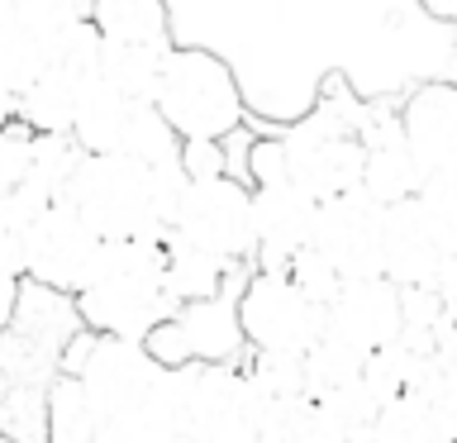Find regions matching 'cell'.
<instances>
[{"label": "cell", "instance_id": "5", "mask_svg": "<svg viewBox=\"0 0 457 443\" xmlns=\"http://www.w3.org/2000/svg\"><path fill=\"white\" fill-rule=\"evenodd\" d=\"M286 177L314 200L357 191L362 181V110L320 105L281 134Z\"/></svg>", "mask_w": 457, "mask_h": 443}, {"label": "cell", "instance_id": "17", "mask_svg": "<svg viewBox=\"0 0 457 443\" xmlns=\"http://www.w3.org/2000/svg\"><path fill=\"white\" fill-rule=\"evenodd\" d=\"M134 100L138 96H124L120 86L110 81H96L86 91L77 120H71V134L86 153H120L124 143V129H129V114H134Z\"/></svg>", "mask_w": 457, "mask_h": 443}, {"label": "cell", "instance_id": "7", "mask_svg": "<svg viewBox=\"0 0 457 443\" xmlns=\"http://www.w3.org/2000/svg\"><path fill=\"white\" fill-rule=\"evenodd\" d=\"M238 339L248 348L267 353H305L324 334V305L300 286L291 272H262L257 267L243 281V296L234 305Z\"/></svg>", "mask_w": 457, "mask_h": 443}, {"label": "cell", "instance_id": "13", "mask_svg": "<svg viewBox=\"0 0 457 443\" xmlns=\"http://www.w3.org/2000/svg\"><path fill=\"white\" fill-rule=\"evenodd\" d=\"M405 329V310H400V286L391 277H357L343 281V291L324 305V334L343 339L362 353L386 348Z\"/></svg>", "mask_w": 457, "mask_h": 443}, {"label": "cell", "instance_id": "2", "mask_svg": "<svg viewBox=\"0 0 457 443\" xmlns=\"http://www.w3.org/2000/svg\"><path fill=\"white\" fill-rule=\"evenodd\" d=\"M77 314L96 334H124V339H148L153 324L177 314V296L167 291L162 272V243L157 238H105L91 277L77 291Z\"/></svg>", "mask_w": 457, "mask_h": 443}, {"label": "cell", "instance_id": "26", "mask_svg": "<svg viewBox=\"0 0 457 443\" xmlns=\"http://www.w3.org/2000/svg\"><path fill=\"white\" fill-rule=\"evenodd\" d=\"M248 381L257 386V396H262V405L271 400H300L310 396L305 391V353H267V348H253L248 357Z\"/></svg>", "mask_w": 457, "mask_h": 443}, {"label": "cell", "instance_id": "3", "mask_svg": "<svg viewBox=\"0 0 457 443\" xmlns=\"http://www.w3.org/2000/svg\"><path fill=\"white\" fill-rule=\"evenodd\" d=\"M153 105L181 138H228L243 124V86L214 48L171 43L153 86Z\"/></svg>", "mask_w": 457, "mask_h": 443}, {"label": "cell", "instance_id": "31", "mask_svg": "<svg viewBox=\"0 0 457 443\" xmlns=\"http://www.w3.org/2000/svg\"><path fill=\"white\" fill-rule=\"evenodd\" d=\"M181 171L186 177H220V171H228L220 138H181Z\"/></svg>", "mask_w": 457, "mask_h": 443}, {"label": "cell", "instance_id": "35", "mask_svg": "<svg viewBox=\"0 0 457 443\" xmlns=\"http://www.w3.org/2000/svg\"><path fill=\"white\" fill-rule=\"evenodd\" d=\"M10 120H14V96L0 86V124H10Z\"/></svg>", "mask_w": 457, "mask_h": 443}, {"label": "cell", "instance_id": "18", "mask_svg": "<svg viewBox=\"0 0 457 443\" xmlns=\"http://www.w3.org/2000/svg\"><path fill=\"white\" fill-rule=\"evenodd\" d=\"M171 43H138V38H100V81L120 86L124 96L153 100L157 71H162Z\"/></svg>", "mask_w": 457, "mask_h": 443}, {"label": "cell", "instance_id": "10", "mask_svg": "<svg viewBox=\"0 0 457 443\" xmlns=\"http://www.w3.org/2000/svg\"><path fill=\"white\" fill-rule=\"evenodd\" d=\"M381 210L386 205L371 200L367 191H338V196L320 200L310 248L320 253L343 281L377 277L381 272Z\"/></svg>", "mask_w": 457, "mask_h": 443}, {"label": "cell", "instance_id": "1", "mask_svg": "<svg viewBox=\"0 0 457 443\" xmlns=\"http://www.w3.org/2000/svg\"><path fill=\"white\" fill-rule=\"evenodd\" d=\"M181 181V163L153 167L129 153H86L62 200L100 238H162Z\"/></svg>", "mask_w": 457, "mask_h": 443}, {"label": "cell", "instance_id": "28", "mask_svg": "<svg viewBox=\"0 0 457 443\" xmlns=\"http://www.w3.org/2000/svg\"><path fill=\"white\" fill-rule=\"evenodd\" d=\"M148 353L157 357V367L162 372H181V367H191L200 363V353H195V339H191V324H186V314H167L162 324H153L148 329Z\"/></svg>", "mask_w": 457, "mask_h": 443}, {"label": "cell", "instance_id": "20", "mask_svg": "<svg viewBox=\"0 0 457 443\" xmlns=\"http://www.w3.org/2000/svg\"><path fill=\"white\" fill-rule=\"evenodd\" d=\"M86 20L100 38H138V43H171L167 0H91Z\"/></svg>", "mask_w": 457, "mask_h": 443}, {"label": "cell", "instance_id": "15", "mask_svg": "<svg viewBox=\"0 0 457 443\" xmlns=\"http://www.w3.org/2000/svg\"><path fill=\"white\" fill-rule=\"evenodd\" d=\"M420 181H424V171L410 153L400 114L362 110V181H357V191L391 205V200L420 196Z\"/></svg>", "mask_w": 457, "mask_h": 443}, {"label": "cell", "instance_id": "29", "mask_svg": "<svg viewBox=\"0 0 457 443\" xmlns=\"http://www.w3.org/2000/svg\"><path fill=\"white\" fill-rule=\"evenodd\" d=\"M29 153H34V129H29L24 120L0 124V196H5L10 186H20V181H24Z\"/></svg>", "mask_w": 457, "mask_h": 443}, {"label": "cell", "instance_id": "36", "mask_svg": "<svg viewBox=\"0 0 457 443\" xmlns=\"http://www.w3.org/2000/svg\"><path fill=\"white\" fill-rule=\"evenodd\" d=\"M67 5L77 10V14H86V10H91V0H67Z\"/></svg>", "mask_w": 457, "mask_h": 443}, {"label": "cell", "instance_id": "32", "mask_svg": "<svg viewBox=\"0 0 457 443\" xmlns=\"http://www.w3.org/2000/svg\"><path fill=\"white\" fill-rule=\"evenodd\" d=\"M248 171H253V186H262V181H281V177H286L281 138H257L253 148H248Z\"/></svg>", "mask_w": 457, "mask_h": 443}, {"label": "cell", "instance_id": "33", "mask_svg": "<svg viewBox=\"0 0 457 443\" xmlns=\"http://www.w3.org/2000/svg\"><path fill=\"white\" fill-rule=\"evenodd\" d=\"M20 291H24V272L10 267L5 257H0V334L14 324V310H20Z\"/></svg>", "mask_w": 457, "mask_h": 443}, {"label": "cell", "instance_id": "8", "mask_svg": "<svg viewBox=\"0 0 457 443\" xmlns=\"http://www.w3.org/2000/svg\"><path fill=\"white\" fill-rule=\"evenodd\" d=\"M71 377L81 381V391L96 405L100 420L143 405V400H153L167 386V372L157 367L148 343L124 339V334H96L86 357H81V367L71 372Z\"/></svg>", "mask_w": 457, "mask_h": 443}, {"label": "cell", "instance_id": "14", "mask_svg": "<svg viewBox=\"0 0 457 443\" xmlns=\"http://www.w3.org/2000/svg\"><path fill=\"white\" fill-rule=\"evenodd\" d=\"M400 129L424 177L457 167V81H424L400 105Z\"/></svg>", "mask_w": 457, "mask_h": 443}, {"label": "cell", "instance_id": "27", "mask_svg": "<svg viewBox=\"0 0 457 443\" xmlns=\"http://www.w3.org/2000/svg\"><path fill=\"white\" fill-rule=\"evenodd\" d=\"M420 205H424L428 220H434L443 248L457 257V167L434 171V177L420 181Z\"/></svg>", "mask_w": 457, "mask_h": 443}, {"label": "cell", "instance_id": "4", "mask_svg": "<svg viewBox=\"0 0 457 443\" xmlns=\"http://www.w3.org/2000/svg\"><path fill=\"white\" fill-rule=\"evenodd\" d=\"M167 400L186 443H257L262 396L248 372L228 367L224 357H200L181 372H167Z\"/></svg>", "mask_w": 457, "mask_h": 443}, {"label": "cell", "instance_id": "9", "mask_svg": "<svg viewBox=\"0 0 457 443\" xmlns=\"http://www.w3.org/2000/svg\"><path fill=\"white\" fill-rule=\"evenodd\" d=\"M100 248H105V238H100L67 200H48L43 214L34 220V229H29V238H24V281H38V286H48V291L71 296L86 277H91Z\"/></svg>", "mask_w": 457, "mask_h": 443}, {"label": "cell", "instance_id": "19", "mask_svg": "<svg viewBox=\"0 0 457 443\" xmlns=\"http://www.w3.org/2000/svg\"><path fill=\"white\" fill-rule=\"evenodd\" d=\"M100 414L86 400L81 381L71 372H57V381L43 391V443H96Z\"/></svg>", "mask_w": 457, "mask_h": 443}, {"label": "cell", "instance_id": "34", "mask_svg": "<svg viewBox=\"0 0 457 443\" xmlns=\"http://www.w3.org/2000/svg\"><path fill=\"white\" fill-rule=\"evenodd\" d=\"M420 5L434 14V20H443V24H457V0H420Z\"/></svg>", "mask_w": 457, "mask_h": 443}, {"label": "cell", "instance_id": "11", "mask_svg": "<svg viewBox=\"0 0 457 443\" xmlns=\"http://www.w3.org/2000/svg\"><path fill=\"white\" fill-rule=\"evenodd\" d=\"M314 210H320V200L300 191L291 177L253 186V267L291 272V263L314 234Z\"/></svg>", "mask_w": 457, "mask_h": 443}, {"label": "cell", "instance_id": "6", "mask_svg": "<svg viewBox=\"0 0 457 443\" xmlns=\"http://www.w3.org/2000/svg\"><path fill=\"white\" fill-rule=\"evenodd\" d=\"M167 234H181L186 243L205 248L224 263H253V186L220 177H186L171 205Z\"/></svg>", "mask_w": 457, "mask_h": 443}, {"label": "cell", "instance_id": "30", "mask_svg": "<svg viewBox=\"0 0 457 443\" xmlns=\"http://www.w3.org/2000/svg\"><path fill=\"white\" fill-rule=\"evenodd\" d=\"M291 277H295L300 286H305V291H310L314 300H320V305H328V300H334V296L343 291V277H338V272L324 263L320 253L310 248V243H305V248H300V257L291 263Z\"/></svg>", "mask_w": 457, "mask_h": 443}, {"label": "cell", "instance_id": "37", "mask_svg": "<svg viewBox=\"0 0 457 443\" xmlns=\"http://www.w3.org/2000/svg\"><path fill=\"white\" fill-rule=\"evenodd\" d=\"M0 443H20V439H14V434H5V429H0Z\"/></svg>", "mask_w": 457, "mask_h": 443}, {"label": "cell", "instance_id": "23", "mask_svg": "<svg viewBox=\"0 0 457 443\" xmlns=\"http://www.w3.org/2000/svg\"><path fill=\"white\" fill-rule=\"evenodd\" d=\"M96 443H186L181 424H177V410H171V400H167V386L134 410L105 414L96 429Z\"/></svg>", "mask_w": 457, "mask_h": 443}, {"label": "cell", "instance_id": "22", "mask_svg": "<svg viewBox=\"0 0 457 443\" xmlns=\"http://www.w3.org/2000/svg\"><path fill=\"white\" fill-rule=\"evenodd\" d=\"M367 443H457L453 429L428 410V400L414 391H400L395 400H386L381 414L367 429Z\"/></svg>", "mask_w": 457, "mask_h": 443}, {"label": "cell", "instance_id": "12", "mask_svg": "<svg viewBox=\"0 0 457 443\" xmlns=\"http://www.w3.org/2000/svg\"><path fill=\"white\" fill-rule=\"evenodd\" d=\"M448 263L453 253L443 248L420 196L391 200L381 210V277H391L395 286H438Z\"/></svg>", "mask_w": 457, "mask_h": 443}, {"label": "cell", "instance_id": "25", "mask_svg": "<svg viewBox=\"0 0 457 443\" xmlns=\"http://www.w3.org/2000/svg\"><path fill=\"white\" fill-rule=\"evenodd\" d=\"M120 153L138 157V163H181V134L167 124V114L153 105V100H134V114H129V129H124V143Z\"/></svg>", "mask_w": 457, "mask_h": 443}, {"label": "cell", "instance_id": "16", "mask_svg": "<svg viewBox=\"0 0 457 443\" xmlns=\"http://www.w3.org/2000/svg\"><path fill=\"white\" fill-rule=\"evenodd\" d=\"M162 272H167V291L177 296V305H200V300H220L224 281L234 263L214 257L195 243H186L181 234H162Z\"/></svg>", "mask_w": 457, "mask_h": 443}, {"label": "cell", "instance_id": "21", "mask_svg": "<svg viewBox=\"0 0 457 443\" xmlns=\"http://www.w3.org/2000/svg\"><path fill=\"white\" fill-rule=\"evenodd\" d=\"M257 443H353V439L310 396H300V400H271V405H262Z\"/></svg>", "mask_w": 457, "mask_h": 443}, {"label": "cell", "instance_id": "24", "mask_svg": "<svg viewBox=\"0 0 457 443\" xmlns=\"http://www.w3.org/2000/svg\"><path fill=\"white\" fill-rule=\"evenodd\" d=\"M81 163H86V148L77 143L71 129H57V134H34V153H29L24 181L38 186L48 200H62Z\"/></svg>", "mask_w": 457, "mask_h": 443}]
</instances>
